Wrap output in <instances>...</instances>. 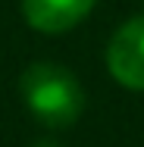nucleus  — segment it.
Returning a JSON list of instances; mask_svg holds the SVG:
<instances>
[{
  "mask_svg": "<svg viewBox=\"0 0 144 147\" xmlns=\"http://www.w3.org/2000/svg\"><path fill=\"white\" fill-rule=\"evenodd\" d=\"M97 0H22V16L34 31L59 34L75 28Z\"/></svg>",
  "mask_w": 144,
  "mask_h": 147,
  "instance_id": "nucleus-3",
  "label": "nucleus"
},
{
  "mask_svg": "<svg viewBox=\"0 0 144 147\" xmlns=\"http://www.w3.org/2000/svg\"><path fill=\"white\" fill-rule=\"evenodd\" d=\"M31 116L47 128H69L85 110V91L78 78L57 63H31L19 78Z\"/></svg>",
  "mask_w": 144,
  "mask_h": 147,
  "instance_id": "nucleus-1",
  "label": "nucleus"
},
{
  "mask_svg": "<svg viewBox=\"0 0 144 147\" xmlns=\"http://www.w3.org/2000/svg\"><path fill=\"white\" fill-rule=\"evenodd\" d=\"M107 69L119 85L144 91V16L119 25L107 47Z\"/></svg>",
  "mask_w": 144,
  "mask_h": 147,
  "instance_id": "nucleus-2",
  "label": "nucleus"
},
{
  "mask_svg": "<svg viewBox=\"0 0 144 147\" xmlns=\"http://www.w3.org/2000/svg\"><path fill=\"white\" fill-rule=\"evenodd\" d=\"M34 147H57V144H50V141H44V144H34Z\"/></svg>",
  "mask_w": 144,
  "mask_h": 147,
  "instance_id": "nucleus-4",
  "label": "nucleus"
}]
</instances>
